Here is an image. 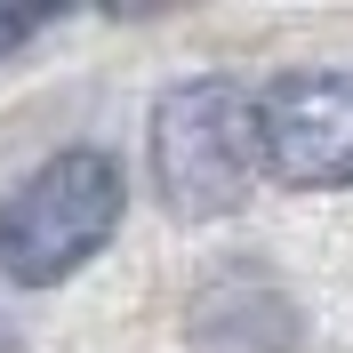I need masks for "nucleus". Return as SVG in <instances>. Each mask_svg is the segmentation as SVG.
I'll return each mask as SVG.
<instances>
[{
    "label": "nucleus",
    "mask_w": 353,
    "mask_h": 353,
    "mask_svg": "<svg viewBox=\"0 0 353 353\" xmlns=\"http://www.w3.org/2000/svg\"><path fill=\"white\" fill-rule=\"evenodd\" d=\"M41 8H24V17H0V57H8V48H24V41H32V32H41Z\"/></svg>",
    "instance_id": "20e7f679"
},
{
    "label": "nucleus",
    "mask_w": 353,
    "mask_h": 353,
    "mask_svg": "<svg viewBox=\"0 0 353 353\" xmlns=\"http://www.w3.org/2000/svg\"><path fill=\"white\" fill-rule=\"evenodd\" d=\"M265 161L297 193L353 185V72H281L257 88Z\"/></svg>",
    "instance_id": "7ed1b4c3"
},
{
    "label": "nucleus",
    "mask_w": 353,
    "mask_h": 353,
    "mask_svg": "<svg viewBox=\"0 0 353 353\" xmlns=\"http://www.w3.org/2000/svg\"><path fill=\"white\" fill-rule=\"evenodd\" d=\"M145 161H153V193L169 201V217H193V225L233 217L257 193V176H273L257 97L225 72L161 88L153 129H145Z\"/></svg>",
    "instance_id": "f257e3e1"
},
{
    "label": "nucleus",
    "mask_w": 353,
    "mask_h": 353,
    "mask_svg": "<svg viewBox=\"0 0 353 353\" xmlns=\"http://www.w3.org/2000/svg\"><path fill=\"white\" fill-rule=\"evenodd\" d=\"M121 233V161L97 145L41 161L0 209V273L17 289H57Z\"/></svg>",
    "instance_id": "f03ea898"
}]
</instances>
